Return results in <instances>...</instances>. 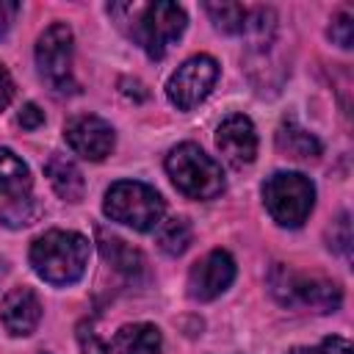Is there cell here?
Wrapping results in <instances>:
<instances>
[{
  "label": "cell",
  "instance_id": "1",
  "mask_svg": "<svg viewBox=\"0 0 354 354\" xmlns=\"http://www.w3.org/2000/svg\"><path fill=\"white\" fill-rule=\"evenodd\" d=\"M108 11L116 22L136 39L149 58H163L166 50L183 36L185 30V11L177 3H113Z\"/></svg>",
  "mask_w": 354,
  "mask_h": 354
},
{
  "label": "cell",
  "instance_id": "2",
  "mask_svg": "<svg viewBox=\"0 0 354 354\" xmlns=\"http://www.w3.org/2000/svg\"><path fill=\"white\" fill-rule=\"evenodd\" d=\"M91 243L72 230H47L30 243V266L50 285H72L88 266Z\"/></svg>",
  "mask_w": 354,
  "mask_h": 354
},
{
  "label": "cell",
  "instance_id": "3",
  "mask_svg": "<svg viewBox=\"0 0 354 354\" xmlns=\"http://www.w3.org/2000/svg\"><path fill=\"white\" fill-rule=\"evenodd\" d=\"M102 210L111 221H119L124 227H133L138 232H149L160 224L166 202L163 196L147 185V183H136V180H119L108 188Z\"/></svg>",
  "mask_w": 354,
  "mask_h": 354
},
{
  "label": "cell",
  "instance_id": "4",
  "mask_svg": "<svg viewBox=\"0 0 354 354\" xmlns=\"http://www.w3.org/2000/svg\"><path fill=\"white\" fill-rule=\"evenodd\" d=\"M166 171L174 188L191 199H213L224 191V171L221 166L205 155L196 144H180L166 158Z\"/></svg>",
  "mask_w": 354,
  "mask_h": 354
},
{
  "label": "cell",
  "instance_id": "5",
  "mask_svg": "<svg viewBox=\"0 0 354 354\" xmlns=\"http://www.w3.org/2000/svg\"><path fill=\"white\" fill-rule=\"evenodd\" d=\"M263 202L282 227H301L315 202V185L299 171H277L263 185Z\"/></svg>",
  "mask_w": 354,
  "mask_h": 354
},
{
  "label": "cell",
  "instance_id": "6",
  "mask_svg": "<svg viewBox=\"0 0 354 354\" xmlns=\"http://www.w3.org/2000/svg\"><path fill=\"white\" fill-rule=\"evenodd\" d=\"M271 290L277 293V299L282 304L310 307L315 313H332L343 301V293H340V288L332 279L296 274V271H290L285 266L274 268V274H271Z\"/></svg>",
  "mask_w": 354,
  "mask_h": 354
},
{
  "label": "cell",
  "instance_id": "7",
  "mask_svg": "<svg viewBox=\"0 0 354 354\" xmlns=\"http://www.w3.org/2000/svg\"><path fill=\"white\" fill-rule=\"evenodd\" d=\"M36 66L53 94H72L77 88L72 77V30L64 22H53L39 36Z\"/></svg>",
  "mask_w": 354,
  "mask_h": 354
},
{
  "label": "cell",
  "instance_id": "8",
  "mask_svg": "<svg viewBox=\"0 0 354 354\" xmlns=\"http://www.w3.org/2000/svg\"><path fill=\"white\" fill-rule=\"evenodd\" d=\"M216 77H218L216 58H210V55H194V58L183 61L174 69V75L166 83V94H169L171 105H177L180 111H191L194 105H199L210 94Z\"/></svg>",
  "mask_w": 354,
  "mask_h": 354
},
{
  "label": "cell",
  "instance_id": "9",
  "mask_svg": "<svg viewBox=\"0 0 354 354\" xmlns=\"http://www.w3.org/2000/svg\"><path fill=\"white\" fill-rule=\"evenodd\" d=\"M235 279V260L224 249L207 252L188 274V296L194 301H210L221 296Z\"/></svg>",
  "mask_w": 354,
  "mask_h": 354
},
{
  "label": "cell",
  "instance_id": "10",
  "mask_svg": "<svg viewBox=\"0 0 354 354\" xmlns=\"http://www.w3.org/2000/svg\"><path fill=\"white\" fill-rule=\"evenodd\" d=\"M64 138L69 149L86 160H102L113 149V130L105 119L83 113L64 124Z\"/></svg>",
  "mask_w": 354,
  "mask_h": 354
},
{
  "label": "cell",
  "instance_id": "11",
  "mask_svg": "<svg viewBox=\"0 0 354 354\" xmlns=\"http://www.w3.org/2000/svg\"><path fill=\"white\" fill-rule=\"evenodd\" d=\"M216 147L232 166H249L257 155V133L249 116L232 113L216 130Z\"/></svg>",
  "mask_w": 354,
  "mask_h": 354
},
{
  "label": "cell",
  "instance_id": "12",
  "mask_svg": "<svg viewBox=\"0 0 354 354\" xmlns=\"http://www.w3.org/2000/svg\"><path fill=\"white\" fill-rule=\"evenodd\" d=\"M0 321L8 335L25 337L41 321V301L30 288H14L0 301Z\"/></svg>",
  "mask_w": 354,
  "mask_h": 354
},
{
  "label": "cell",
  "instance_id": "13",
  "mask_svg": "<svg viewBox=\"0 0 354 354\" xmlns=\"http://www.w3.org/2000/svg\"><path fill=\"white\" fill-rule=\"evenodd\" d=\"M44 174H47V180H50L53 191H55L61 199H66V202H80V199H83L86 180H83L77 163H75L69 155L53 152V155L47 158V163H44Z\"/></svg>",
  "mask_w": 354,
  "mask_h": 354
},
{
  "label": "cell",
  "instance_id": "14",
  "mask_svg": "<svg viewBox=\"0 0 354 354\" xmlns=\"http://www.w3.org/2000/svg\"><path fill=\"white\" fill-rule=\"evenodd\" d=\"M100 252H102V257H105L119 274H124V277H130V279H136L138 274L147 271V260H144V254H141L138 249H133L127 241H122V238H116V235H108V232H102V230H100Z\"/></svg>",
  "mask_w": 354,
  "mask_h": 354
},
{
  "label": "cell",
  "instance_id": "15",
  "mask_svg": "<svg viewBox=\"0 0 354 354\" xmlns=\"http://www.w3.org/2000/svg\"><path fill=\"white\" fill-rule=\"evenodd\" d=\"M116 354H160V332L152 324H127L113 337Z\"/></svg>",
  "mask_w": 354,
  "mask_h": 354
},
{
  "label": "cell",
  "instance_id": "16",
  "mask_svg": "<svg viewBox=\"0 0 354 354\" xmlns=\"http://www.w3.org/2000/svg\"><path fill=\"white\" fill-rule=\"evenodd\" d=\"M277 147H279V152H285L288 158H296V160H310V158L321 155L318 138L293 122H285L277 130Z\"/></svg>",
  "mask_w": 354,
  "mask_h": 354
},
{
  "label": "cell",
  "instance_id": "17",
  "mask_svg": "<svg viewBox=\"0 0 354 354\" xmlns=\"http://www.w3.org/2000/svg\"><path fill=\"white\" fill-rule=\"evenodd\" d=\"M30 169L11 149L0 147V196H25L30 191Z\"/></svg>",
  "mask_w": 354,
  "mask_h": 354
},
{
  "label": "cell",
  "instance_id": "18",
  "mask_svg": "<svg viewBox=\"0 0 354 354\" xmlns=\"http://www.w3.org/2000/svg\"><path fill=\"white\" fill-rule=\"evenodd\" d=\"M191 238H194V230H191L188 218H183V216H174V218L160 221V224H158V232H155L158 246H160L166 254H171V257L183 254V252L191 246Z\"/></svg>",
  "mask_w": 354,
  "mask_h": 354
},
{
  "label": "cell",
  "instance_id": "19",
  "mask_svg": "<svg viewBox=\"0 0 354 354\" xmlns=\"http://www.w3.org/2000/svg\"><path fill=\"white\" fill-rule=\"evenodd\" d=\"M207 17L221 33H243L246 28V8L238 3H205Z\"/></svg>",
  "mask_w": 354,
  "mask_h": 354
},
{
  "label": "cell",
  "instance_id": "20",
  "mask_svg": "<svg viewBox=\"0 0 354 354\" xmlns=\"http://www.w3.org/2000/svg\"><path fill=\"white\" fill-rule=\"evenodd\" d=\"M41 213V207H39V202L33 199V196H14V199H8V205L0 210V221L6 224V227H28V224H33L36 221V216Z\"/></svg>",
  "mask_w": 354,
  "mask_h": 354
},
{
  "label": "cell",
  "instance_id": "21",
  "mask_svg": "<svg viewBox=\"0 0 354 354\" xmlns=\"http://www.w3.org/2000/svg\"><path fill=\"white\" fill-rule=\"evenodd\" d=\"M77 343L83 354H108V343L100 337L94 321H80L77 324Z\"/></svg>",
  "mask_w": 354,
  "mask_h": 354
},
{
  "label": "cell",
  "instance_id": "22",
  "mask_svg": "<svg viewBox=\"0 0 354 354\" xmlns=\"http://www.w3.org/2000/svg\"><path fill=\"white\" fill-rule=\"evenodd\" d=\"M288 354H354V348L346 337H324L318 346H299Z\"/></svg>",
  "mask_w": 354,
  "mask_h": 354
},
{
  "label": "cell",
  "instance_id": "23",
  "mask_svg": "<svg viewBox=\"0 0 354 354\" xmlns=\"http://www.w3.org/2000/svg\"><path fill=\"white\" fill-rule=\"evenodd\" d=\"M329 39L337 44V47H343V50H348L351 47V41H354V19H351V14H337L335 19H332V25H329Z\"/></svg>",
  "mask_w": 354,
  "mask_h": 354
},
{
  "label": "cell",
  "instance_id": "24",
  "mask_svg": "<svg viewBox=\"0 0 354 354\" xmlns=\"http://www.w3.org/2000/svg\"><path fill=\"white\" fill-rule=\"evenodd\" d=\"M329 246L340 254H348L351 249V227H348V216L343 213L337 221H332V232H329Z\"/></svg>",
  "mask_w": 354,
  "mask_h": 354
},
{
  "label": "cell",
  "instance_id": "25",
  "mask_svg": "<svg viewBox=\"0 0 354 354\" xmlns=\"http://www.w3.org/2000/svg\"><path fill=\"white\" fill-rule=\"evenodd\" d=\"M17 122H19V127H25V130H36V127H41V122H44V111H41L36 102H28V105H22Z\"/></svg>",
  "mask_w": 354,
  "mask_h": 354
},
{
  "label": "cell",
  "instance_id": "26",
  "mask_svg": "<svg viewBox=\"0 0 354 354\" xmlns=\"http://www.w3.org/2000/svg\"><path fill=\"white\" fill-rule=\"evenodd\" d=\"M19 14V3H11V0H0V36L8 33L14 17Z\"/></svg>",
  "mask_w": 354,
  "mask_h": 354
},
{
  "label": "cell",
  "instance_id": "27",
  "mask_svg": "<svg viewBox=\"0 0 354 354\" xmlns=\"http://www.w3.org/2000/svg\"><path fill=\"white\" fill-rule=\"evenodd\" d=\"M11 100H14V80H11L8 69L0 64V111H6Z\"/></svg>",
  "mask_w": 354,
  "mask_h": 354
}]
</instances>
